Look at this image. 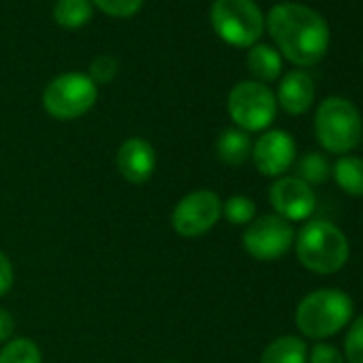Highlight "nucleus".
<instances>
[{
  "instance_id": "5701e85b",
  "label": "nucleus",
  "mask_w": 363,
  "mask_h": 363,
  "mask_svg": "<svg viewBox=\"0 0 363 363\" xmlns=\"http://www.w3.org/2000/svg\"><path fill=\"white\" fill-rule=\"evenodd\" d=\"M344 350H346L348 363H363V316H359L350 325V329L346 333Z\"/></svg>"
},
{
  "instance_id": "aec40b11",
  "label": "nucleus",
  "mask_w": 363,
  "mask_h": 363,
  "mask_svg": "<svg viewBox=\"0 0 363 363\" xmlns=\"http://www.w3.org/2000/svg\"><path fill=\"white\" fill-rule=\"evenodd\" d=\"M299 179L306 182V184H323V182L329 179L331 175V167L327 162V158L323 154H316V152H310L301 158L299 167Z\"/></svg>"
},
{
  "instance_id": "423d86ee",
  "label": "nucleus",
  "mask_w": 363,
  "mask_h": 363,
  "mask_svg": "<svg viewBox=\"0 0 363 363\" xmlns=\"http://www.w3.org/2000/svg\"><path fill=\"white\" fill-rule=\"evenodd\" d=\"M99 96L96 84L86 73H62L54 77L43 90L45 111L60 122L77 120L86 116Z\"/></svg>"
},
{
  "instance_id": "9b49d317",
  "label": "nucleus",
  "mask_w": 363,
  "mask_h": 363,
  "mask_svg": "<svg viewBox=\"0 0 363 363\" xmlns=\"http://www.w3.org/2000/svg\"><path fill=\"white\" fill-rule=\"evenodd\" d=\"M252 160L267 177H280L295 160V141L284 130H267L252 145Z\"/></svg>"
},
{
  "instance_id": "4be33fe9",
  "label": "nucleus",
  "mask_w": 363,
  "mask_h": 363,
  "mask_svg": "<svg viewBox=\"0 0 363 363\" xmlns=\"http://www.w3.org/2000/svg\"><path fill=\"white\" fill-rule=\"evenodd\" d=\"M90 3L92 7L101 9L105 16L120 18V20L137 16L143 7V0H90Z\"/></svg>"
},
{
  "instance_id": "2eb2a0df",
  "label": "nucleus",
  "mask_w": 363,
  "mask_h": 363,
  "mask_svg": "<svg viewBox=\"0 0 363 363\" xmlns=\"http://www.w3.org/2000/svg\"><path fill=\"white\" fill-rule=\"evenodd\" d=\"M248 71L259 79V82H274L282 73V58L280 54L269 48V45H252L248 52Z\"/></svg>"
},
{
  "instance_id": "393cba45",
  "label": "nucleus",
  "mask_w": 363,
  "mask_h": 363,
  "mask_svg": "<svg viewBox=\"0 0 363 363\" xmlns=\"http://www.w3.org/2000/svg\"><path fill=\"white\" fill-rule=\"evenodd\" d=\"M310 363H344L340 350L331 344H316L310 352Z\"/></svg>"
},
{
  "instance_id": "f3484780",
  "label": "nucleus",
  "mask_w": 363,
  "mask_h": 363,
  "mask_svg": "<svg viewBox=\"0 0 363 363\" xmlns=\"http://www.w3.org/2000/svg\"><path fill=\"white\" fill-rule=\"evenodd\" d=\"M308 361V348L303 340L295 335H282L267 344V348L261 354V363H306Z\"/></svg>"
},
{
  "instance_id": "4468645a",
  "label": "nucleus",
  "mask_w": 363,
  "mask_h": 363,
  "mask_svg": "<svg viewBox=\"0 0 363 363\" xmlns=\"http://www.w3.org/2000/svg\"><path fill=\"white\" fill-rule=\"evenodd\" d=\"M216 154L227 164H244L252 154V143L246 130L242 128H225L216 141Z\"/></svg>"
},
{
  "instance_id": "bb28decb",
  "label": "nucleus",
  "mask_w": 363,
  "mask_h": 363,
  "mask_svg": "<svg viewBox=\"0 0 363 363\" xmlns=\"http://www.w3.org/2000/svg\"><path fill=\"white\" fill-rule=\"evenodd\" d=\"M13 329H16L13 316L5 308H0V342H7L13 335Z\"/></svg>"
},
{
  "instance_id": "f8f14e48",
  "label": "nucleus",
  "mask_w": 363,
  "mask_h": 363,
  "mask_svg": "<svg viewBox=\"0 0 363 363\" xmlns=\"http://www.w3.org/2000/svg\"><path fill=\"white\" fill-rule=\"evenodd\" d=\"M118 173L130 184H145L156 171V150L141 137L126 139L116 154Z\"/></svg>"
},
{
  "instance_id": "ddd939ff",
  "label": "nucleus",
  "mask_w": 363,
  "mask_h": 363,
  "mask_svg": "<svg viewBox=\"0 0 363 363\" xmlns=\"http://www.w3.org/2000/svg\"><path fill=\"white\" fill-rule=\"evenodd\" d=\"M280 107L291 116H301L314 103V82L303 71H291L284 75L278 88Z\"/></svg>"
},
{
  "instance_id": "f257e3e1",
  "label": "nucleus",
  "mask_w": 363,
  "mask_h": 363,
  "mask_svg": "<svg viewBox=\"0 0 363 363\" xmlns=\"http://www.w3.org/2000/svg\"><path fill=\"white\" fill-rule=\"evenodd\" d=\"M267 30L284 58L299 67H312L327 54L329 26L310 7L280 3L267 16Z\"/></svg>"
},
{
  "instance_id": "b1692460",
  "label": "nucleus",
  "mask_w": 363,
  "mask_h": 363,
  "mask_svg": "<svg viewBox=\"0 0 363 363\" xmlns=\"http://www.w3.org/2000/svg\"><path fill=\"white\" fill-rule=\"evenodd\" d=\"M116 73H118V60L109 54H101L92 60L88 77L94 84H109V82H113Z\"/></svg>"
},
{
  "instance_id": "20e7f679",
  "label": "nucleus",
  "mask_w": 363,
  "mask_h": 363,
  "mask_svg": "<svg viewBox=\"0 0 363 363\" xmlns=\"http://www.w3.org/2000/svg\"><path fill=\"white\" fill-rule=\"evenodd\" d=\"M314 130L318 143L327 152L348 154L359 145L363 137V122L350 101L342 96H329L320 103L316 111Z\"/></svg>"
},
{
  "instance_id": "a878e982",
  "label": "nucleus",
  "mask_w": 363,
  "mask_h": 363,
  "mask_svg": "<svg viewBox=\"0 0 363 363\" xmlns=\"http://www.w3.org/2000/svg\"><path fill=\"white\" fill-rule=\"evenodd\" d=\"M13 286V265L9 257L0 250V297H5Z\"/></svg>"
},
{
  "instance_id": "412c9836",
  "label": "nucleus",
  "mask_w": 363,
  "mask_h": 363,
  "mask_svg": "<svg viewBox=\"0 0 363 363\" xmlns=\"http://www.w3.org/2000/svg\"><path fill=\"white\" fill-rule=\"evenodd\" d=\"M223 216L231 225H250L255 220V216H257V206H255L252 199H248L244 195H235V197L225 201Z\"/></svg>"
},
{
  "instance_id": "0eeeda50",
  "label": "nucleus",
  "mask_w": 363,
  "mask_h": 363,
  "mask_svg": "<svg viewBox=\"0 0 363 363\" xmlns=\"http://www.w3.org/2000/svg\"><path fill=\"white\" fill-rule=\"evenodd\" d=\"M227 109L231 120L242 130H263L267 128L278 111L274 92L261 82H240L233 86L227 99Z\"/></svg>"
},
{
  "instance_id": "39448f33",
  "label": "nucleus",
  "mask_w": 363,
  "mask_h": 363,
  "mask_svg": "<svg viewBox=\"0 0 363 363\" xmlns=\"http://www.w3.org/2000/svg\"><path fill=\"white\" fill-rule=\"evenodd\" d=\"M210 22L216 35L233 48H252L263 35L265 20L252 0H214Z\"/></svg>"
},
{
  "instance_id": "1a4fd4ad",
  "label": "nucleus",
  "mask_w": 363,
  "mask_h": 363,
  "mask_svg": "<svg viewBox=\"0 0 363 363\" xmlns=\"http://www.w3.org/2000/svg\"><path fill=\"white\" fill-rule=\"evenodd\" d=\"M295 231L289 220L278 214H267L255 218L242 238L244 250L257 261H276L293 246Z\"/></svg>"
},
{
  "instance_id": "cd10ccee",
  "label": "nucleus",
  "mask_w": 363,
  "mask_h": 363,
  "mask_svg": "<svg viewBox=\"0 0 363 363\" xmlns=\"http://www.w3.org/2000/svg\"><path fill=\"white\" fill-rule=\"evenodd\" d=\"M164 363H175V361H164Z\"/></svg>"
},
{
  "instance_id": "f03ea898",
  "label": "nucleus",
  "mask_w": 363,
  "mask_h": 363,
  "mask_svg": "<svg viewBox=\"0 0 363 363\" xmlns=\"http://www.w3.org/2000/svg\"><path fill=\"white\" fill-rule=\"evenodd\" d=\"M352 316V301L337 289H320L301 299L295 312L297 329L312 337L323 340L337 333Z\"/></svg>"
},
{
  "instance_id": "a211bd4d",
  "label": "nucleus",
  "mask_w": 363,
  "mask_h": 363,
  "mask_svg": "<svg viewBox=\"0 0 363 363\" xmlns=\"http://www.w3.org/2000/svg\"><path fill=\"white\" fill-rule=\"evenodd\" d=\"M94 7L90 0H58L54 5V22L65 30H77L92 20Z\"/></svg>"
},
{
  "instance_id": "6e6552de",
  "label": "nucleus",
  "mask_w": 363,
  "mask_h": 363,
  "mask_svg": "<svg viewBox=\"0 0 363 363\" xmlns=\"http://www.w3.org/2000/svg\"><path fill=\"white\" fill-rule=\"evenodd\" d=\"M223 216V201L214 191H195L173 208L171 227L179 238H201L216 227Z\"/></svg>"
},
{
  "instance_id": "6ab92c4d",
  "label": "nucleus",
  "mask_w": 363,
  "mask_h": 363,
  "mask_svg": "<svg viewBox=\"0 0 363 363\" xmlns=\"http://www.w3.org/2000/svg\"><path fill=\"white\" fill-rule=\"evenodd\" d=\"M0 363H43V357L30 337H16L0 350Z\"/></svg>"
},
{
  "instance_id": "7ed1b4c3",
  "label": "nucleus",
  "mask_w": 363,
  "mask_h": 363,
  "mask_svg": "<svg viewBox=\"0 0 363 363\" xmlns=\"http://www.w3.org/2000/svg\"><path fill=\"white\" fill-rule=\"evenodd\" d=\"M299 263L314 274H333L348 259V242L344 233L327 220L308 223L295 242Z\"/></svg>"
},
{
  "instance_id": "9d476101",
  "label": "nucleus",
  "mask_w": 363,
  "mask_h": 363,
  "mask_svg": "<svg viewBox=\"0 0 363 363\" xmlns=\"http://www.w3.org/2000/svg\"><path fill=\"white\" fill-rule=\"evenodd\" d=\"M269 203L280 218L299 223L312 216L316 197L312 186H308L299 177H278L269 189Z\"/></svg>"
},
{
  "instance_id": "dca6fc26",
  "label": "nucleus",
  "mask_w": 363,
  "mask_h": 363,
  "mask_svg": "<svg viewBox=\"0 0 363 363\" xmlns=\"http://www.w3.org/2000/svg\"><path fill=\"white\" fill-rule=\"evenodd\" d=\"M337 186L352 197H363V158L340 156L331 169Z\"/></svg>"
}]
</instances>
